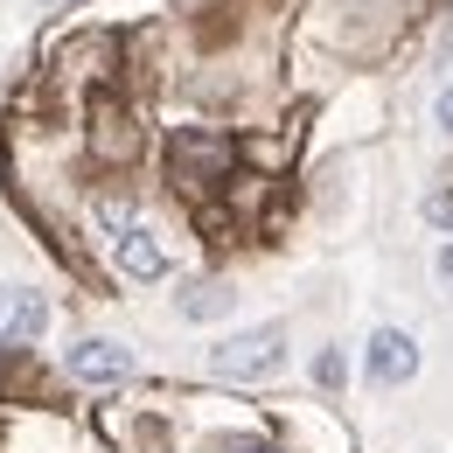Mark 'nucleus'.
Wrapping results in <instances>:
<instances>
[{"instance_id": "obj_8", "label": "nucleus", "mask_w": 453, "mask_h": 453, "mask_svg": "<svg viewBox=\"0 0 453 453\" xmlns=\"http://www.w3.org/2000/svg\"><path fill=\"white\" fill-rule=\"evenodd\" d=\"M426 224L453 230V188H440V196H426Z\"/></svg>"}, {"instance_id": "obj_12", "label": "nucleus", "mask_w": 453, "mask_h": 453, "mask_svg": "<svg viewBox=\"0 0 453 453\" xmlns=\"http://www.w3.org/2000/svg\"><path fill=\"white\" fill-rule=\"evenodd\" d=\"M440 126H447V133H453V84H447V91H440Z\"/></svg>"}, {"instance_id": "obj_11", "label": "nucleus", "mask_w": 453, "mask_h": 453, "mask_svg": "<svg viewBox=\"0 0 453 453\" xmlns=\"http://www.w3.org/2000/svg\"><path fill=\"white\" fill-rule=\"evenodd\" d=\"M440 286H447V293H453V244H447V251H440Z\"/></svg>"}, {"instance_id": "obj_1", "label": "nucleus", "mask_w": 453, "mask_h": 453, "mask_svg": "<svg viewBox=\"0 0 453 453\" xmlns=\"http://www.w3.org/2000/svg\"><path fill=\"white\" fill-rule=\"evenodd\" d=\"M286 363V328H251V335H230L210 349V370L230 384H251V377H273Z\"/></svg>"}, {"instance_id": "obj_6", "label": "nucleus", "mask_w": 453, "mask_h": 453, "mask_svg": "<svg viewBox=\"0 0 453 453\" xmlns=\"http://www.w3.org/2000/svg\"><path fill=\"white\" fill-rule=\"evenodd\" d=\"M42 328H50L42 293H28V286H0V342H35Z\"/></svg>"}, {"instance_id": "obj_2", "label": "nucleus", "mask_w": 453, "mask_h": 453, "mask_svg": "<svg viewBox=\"0 0 453 453\" xmlns=\"http://www.w3.org/2000/svg\"><path fill=\"white\" fill-rule=\"evenodd\" d=\"M168 161H174V181H181V188H210V181H224V174H230L237 147H230L224 133H174Z\"/></svg>"}, {"instance_id": "obj_10", "label": "nucleus", "mask_w": 453, "mask_h": 453, "mask_svg": "<svg viewBox=\"0 0 453 453\" xmlns=\"http://www.w3.org/2000/svg\"><path fill=\"white\" fill-rule=\"evenodd\" d=\"M217 453H280V447H265V440H224Z\"/></svg>"}, {"instance_id": "obj_3", "label": "nucleus", "mask_w": 453, "mask_h": 453, "mask_svg": "<svg viewBox=\"0 0 453 453\" xmlns=\"http://www.w3.org/2000/svg\"><path fill=\"white\" fill-rule=\"evenodd\" d=\"M105 224H112V258H119V273L126 280H168V251H161V237L147 224H133L126 210H105Z\"/></svg>"}, {"instance_id": "obj_7", "label": "nucleus", "mask_w": 453, "mask_h": 453, "mask_svg": "<svg viewBox=\"0 0 453 453\" xmlns=\"http://www.w3.org/2000/svg\"><path fill=\"white\" fill-rule=\"evenodd\" d=\"M217 307H230L224 286H188V293H181V314H217Z\"/></svg>"}, {"instance_id": "obj_5", "label": "nucleus", "mask_w": 453, "mask_h": 453, "mask_svg": "<svg viewBox=\"0 0 453 453\" xmlns=\"http://www.w3.org/2000/svg\"><path fill=\"white\" fill-rule=\"evenodd\" d=\"M363 370H370L377 384H404V377H418V342L404 335V328H377V335L363 342Z\"/></svg>"}, {"instance_id": "obj_4", "label": "nucleus", "mask_w": 453, "mask_h": 453, "mask_svg": "<svg viewBox=\"0 0 453 453\" xmlns=\"http://www.w3.org/2000/svg\"><path fill=\"white\" fill-rule=\"evenodd\" d=\"M63 370H70L77 384H126V377H133V349L91 335V342H77V349L63 356Z\"/></svg>"}, {"instance_id": "obj_9", "label": "nucleus", "mask_w": 453, "mask_h": 453, "mask_svg": "<svg viewBox=\"0 0 453 453\" xmlns=\"http://www.w3.org/2000/svg\"><path fill=\"white\" fill-rule=\"evenodd\" d=\"M342 370H349V363H342L335 349H328V356H321V363H314V377H321V384H328V391H335V384H342Z\"/></svg>"}]
</instances>
